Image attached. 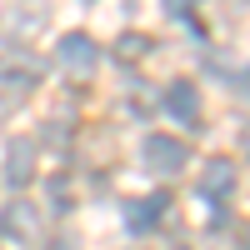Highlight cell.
I'll return each mask as SVG.
<instances>
[{
    "mask_svg": "<svg viewBox=\"0 0 250 250\" xmlns=\"http://www.w3.org/2000/svg\"><path fill=\"white\" fill-rule=\"evenodd\" d=\"M140 160H145L150 175H180L185 165H190V145L175 140V135H150L145 150H140Z\"/></svg>",
    "mask_w": 250,
    "mask_h": 250,
    "instance_id": "1",
    "label": "cell"
},
{
    "mask_svg": "<svg viewBox=\"0 0 250 250\" xmlns=\"http://www.w3.org/2000/svg\"><path fill=\"white\" fill-rule=\"evenodd\" d=\"M55 55H60V65H65L70 75H90L95 65H100V45L90 35H80V30H70V35H60V45H55Z\"/></svg>",
    "mask_w": 250,
    "mask_h": 250,
    "instance_id": "2",
    "label": "cell"
},
{
    "mask_svg": "<svg viewBox=\"0 0 250 250\" xmlns=\"http://www.w3.org/2000/svg\"><path fill=\"white\" fill-rule=\"evenodd\" d=\"M235 160H225V155H215V160H205L200 165V185H195V190L205 195V200H210V205H220L225 195H230V185H235Z\"/></svg>",
    "mask_w": 250,
    "mask_h": 250,
    "instance_id": "3",
    "label": "cell"
},
{
    "mask_svg": "<svg viewBox=\"0 0 250 250\" xmlns=\"http://www.w3.org/2000/svg\"><path fill=\"white\" fill-rule=\"evenodd\" d=\"M35 225H40V205L30 200H10L0 210V235L5 240H35Z\"/></svg>",
    "mask_w": 250,
    "mask_h": 250,
    "instance_id": "4",
    "label": "cell"
},
{
    "mask_svg": "<svg viewBox=\"0 0 250 250\" xmlns=\"http://www.w3.org/2000/svg\"><path fill=\"white\" fill-rule=\"evenodd\" d=\"M165 110H170L180 125H200V90H195V80H170V85H165Z\"/></svg>",
    "mask_w": 250,
    "mask_h": 250,
    "instance_id": "5",
    "label": "cell"
},
{
    "mask_svg": "<svg viewBox=\"0 0 250 250\" xmlns=\"http://www.w3.org/2000/svg\"><path fill=\"white\" fill-rule=\"evenodd\" d=\"M35 175V140H10L5 145V185H30Z\"/></svg>",
    "mask_w": 250,
    "mask_h": 250,
    "instance_id": "6",
    "label": "cell"
},
{
    "mask_svg": "<svg viewBox=\"0 0 250 250\" xmlns=\"http://www.w3.org/2000/svg\"><path fill=\"white\" fill-rule=\"evenodd\" d=\"M160 210H165V200H125V225H130L135 235H145L150 225H160Z\"/></svg>",
    "mask_w": 250,
    "mask_h": 250,
    "instance_id": "7",
    "label": "cell"
},
{
    "mask_svg": "<svg viewBox=\"0 0 250 250\" xmlns=\"http://www.w3.org/2000/svg\"><path fill=\"white\" fill-rule=\"evenodd\" d=\"M40 60H30V55H5L0 60V80H15V85H30V80H40Z\"/></svg>",
    "mask_w": 250,
    "mask_h": 250,
    "instance_id": "8",
    "label": "cell"
},
{
    "mask_svg": "<svg viewBox=\"0 0 250 250\" xmlns=\"http://www.w3.org/2000/svg\"><path fill=\"white\" fill-rule=\"evenodd\" d=\"M40 25H45V10H35V15H30V10H10L5 20H0V30H5L10 40H25V35H35Z\"/></svg>",
    "mask_w": 250,
    "mask_h": 250,
    "instance_id": "9",
    "label": "cell"
},
{
    "mask_svg": "<svg viewBox=\"0 0 250 250\" xmlns=\"http://www.w3.org/2000/svg\"><path fill=\"white\" fill-rule=\"evenodd\" d=\"M150 50H155V40H150V35H140V30H130V35H120V40H115V55L125 60V65H130V60H145Z\"/></svg>",
    "mask_w": 250,
    "mask_h": 250,
    "instance_id": "10",
    "label": "cell"
},
{
    "mask_svg": "<svg viewBox=\"0 0 250 250\" xmlns=\"http://www.w3.org/2000/svg\"><path fill=\"white\" fill-rule=\"evenodd\" d=\"M195 5H200V0H160V10H165V15H175V20H185Z\"/></svg>",
    "mask_w": 250,
    "mask_h": 250,
    "instance_id": "11",
    "label": "cell"
},
{
    "mask_svg": "<svg viewBox=\"0 0 250 250\" xmlns=\"http://www.w3.org/2000/svg\"><path fill=\"white\" fill-rule=\"evenodd\" d=\"M45 250H80V245H75V240H70V235H55V240H50V245H45Z\"/></svg>",
    "mask_w": 250,
    "mask_h": 250,
    "instance_id": "12",
    "label": "cell"
},
{
    "mask_svg": "<svg viewBox=\"0 0 250 250\" xmlns=\"http://www.w3.org/2000/svg\"><path fill=\"white\" fill-rule=\"evenodd\" d=\"M235 240H240V250H250V220H245L240 230H235Z\"/></svg>",
    "mask_w": 250,
    "mask_h": 250,
    "instance_id": "13",
    "label": "cell"
}]
</instances>
